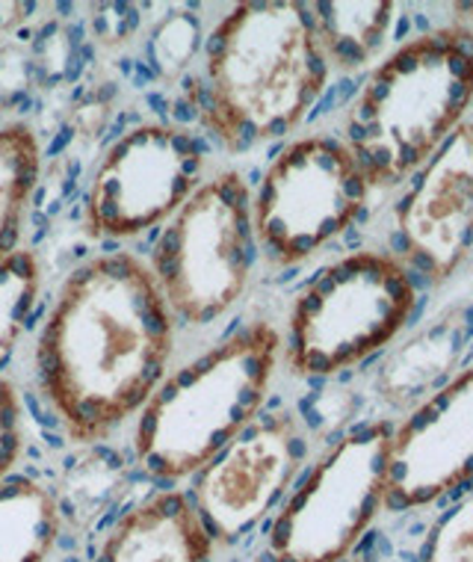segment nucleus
Masks as SVG:
<instances>
[{
	"label": "nucleus",
	"instance_id": "obj_1",
	"mask_svg": "<svg viewBox=\"0 0 473 562\" xmlns=\"http://www.w3.org/2000/svg\"><path fill=\"white\" fill-rule=\"evenodd\" d=\"M174 326L134 252L95 255L68 272L42 321L33 370L71 445H98L139 415L169 373Z\"/></svg>",
	"mask_w": 473,
	"mask_h": 562
},
{
	"label": "nucleus",
	"instance_id": "obj_2",
	"mask_svg": "<svg viewBox=\"0 0 473 562\" xmlns=\"http://www.w3.org/2000/svg\"><path fill=\"white\" fill-rule=\"evenodd\" d=\"M329 71L308 3L251 0L207 33L190 104L225 151L243 155L300 127Z\"/></svg>",
	"mask_w": 473,
	"mask_h": 562
},
{
	"label": "nucleus",
	"instance_id": "obj_3",
	"mask_svg": "<svg viewBox=\"0 0 473 562\" xmlns=\"http://www.w3.org/2000/svg\"><path fill=\"white\" fill-rule=\"evenodd\" d=\"M471 104L473 30H429L370 71L344 116V146L370 190H394L432 160Z\"/></svg>",
	"mask_w": 473,
	"mask_h": 562
},
{
	"label": "nucleus",
	"instance_id": "obj_4",
	"mask_svg": "<svg viewBox=\"0 0 473 562\" xmlns=\"http://www.w3.org/2000/svg\"><path fill=\"white\" fill-rule=\"evenodd\" d=\"M279 361L281 331L258 321L166 373L136 415V462L164 483L193 480L261 415Z\"/></svg>",
	"mask_w": 473,
	"mask_h": 562
},
{
	"label": "nucleus",
	"instance_id": "obj_5",
	"mask_svg": "<svg viewBox=\"0 0 473 562\" xmlns=\"http://www.w3.org/2000/svg\"><path fill=\"white\" fill-rule=\"evenodd\" d=\"M415 308L417 281L403 258L373 249L344 255L293 296L281 359L293 376H338L387 347Z\"/></svg>",
	"mask_w": 473,
	"mask_h": 562
},
{
	"label": "nucleus",
	"instance_id": "obj_6",
	"mask_svg": "<svg viewBox=\"0 0 473 562\" xmlns=\"http://www.w3.org/2000/svg\"><path fill=\"white\" fill-rule=\"evenodd\" d=\"M251 190L237 169L204 178L164 225L148 270L174 323L207 326L234 308L258 261Z\"/></svg>",
	"mask_w": 473,
	"mask_h": 562
},
{
	"label": "nucleus",
	"instance_id": "obj_7",
	"mask_svg": "<svg viewBox=\"0 0 473 562\" xmlns=\"http://www.w3.org/2000/svg\"><path fill=\"white\" fill-rule=\"evenodd\" d=\"M387 420L349 429L296 480L267 530L261 562H344L387 501Z\"/></svg>",
	"mask_w": 473,
	"mask_h": 562
},
{
	"label": "nucleus",
	"instance_id": "obj_8",
	"mask_svg": "<svg viewBox=\"0 0 473 562\" xmlns=\"http://www.w3.org/2000/svg\"><path fill=\"white\" fill-rule=\"evenodd\" d=\"M370 184L344 139L302 136L272 157L251 195L258 252L270 267H296L352 228Z\"/></svg>",
	"mask_w": 473,
	"mask_h": 562
},
{
	"label": "nucleus",
	"instance_id": "obj_9",
	"mask_svg": "<svg viewBox=\"0 0 473 562\" xmlns=\"http://www.w3.org/2000/svg\"><path fill=\"white\" fill-rule=\"evenodd\" d=\"M202 139L181 125L145 122L106 148L89 178L80 228L89 240H131L164 228L202 184Z\"/></svg>",
	"mask_w": 473,
	"mask_h": 562
},
{
	"label": "nucleus",
	"instance_id": "obj_10",
	"mask_svg": "<svg viewBox=\"0 0 473 562\" xmlns=\"http://www.w3.org/2000/svg\"><path fill=\"white\" fill-rule=\"evenodd\" d=\"M308 462V436L296 417L261 412L193 476L190 501L216 548L243 542L272 515Z\"/></svg>",
	"mask_w": 473,
	"mask_h": 562
},
{
	"label": "nucleus",
	"instance_id": "obj_11",
	"mask_svg": "<svg viewBox=\"0 0 473 562\" xmlns=\"http://www.w3.org/2000/svg\"><path fill=\"white\" fill-rule=\"evenodd\" d=\"M468 480H473V364L417 403L391 432L385 509H420Z\"/></svg>",
	"mask_w": 473,
	"mask_h": 562
},
{
	"label": "nucleus",
	"instance_id": "obj_12",
	"mask_svg": "<svg viewBox=\"0 0 473 562\" xmlns=\"http://www.w3.org/2000/svg\"><path fill=\"white\" fill-rule=\"evenodd\" d=\"M408 263L441 284L473 255V119H464L396 204Z\"/></svg>",
	"mask_w": 473,
	"mask_h": 562
},
{
	"label": "nucleus",
	"instance_id": "obj_13",
	"mask_svg": "<svg viewBox=\"0 0 473 562\" xmlns=\"http://www.w3.org/2000/svg\"><path fill=\"white\" fill-rule=\"evenodd\" d=\"M207 527L181 488L157 492L127 509L101 539L92 562H213Z\"/></svg>",
	"mask_w": 473,
	"mask_h": 562
},
{
	"label": "nucleus",
	"instance_id": "obj_14",
	"mask_svg": "<svg viewBox=\"0 0 473 562\" xmlns=\"http://www.w3.org/2000/svg\"><path fill=\"white\" fill-rule=\"evenodd\" d=\"M471 335L473 321L468 308L447 311L444 317L424 326L379 368V397L391 408H415L424 403L432 391L455 376L453 368L462 361Z\"/></svg>",
	"mask_w": 473,
	"mask_h": 562
},
{
	"label": "nucleus",
	"instance_id": "obj_15",
	"mask_svg": "<svg viewBox=\"0 0 473 562\" xmlns=\"http://www.w3.org/2000/svg\"><path fill=\"white\" fill-rule=\"evenodd\" d=\"M63 533L54 492L36 476L0 480V562H48Z\"/></svg>",
	"mask_w": 473,
	"mask_h": 562
},
{
	"label": "nucleus",
	"instance_id": "obj_16",
	"mask_svg": "<svg viewBox=\"0 0 473 562\" xmlns=\"http://www.w3.org/2000/svg\"><path fill=\"white\" fill-rule=\"evenodd\" d=\"M308 12L329 66L340 68V71H356V68L368 66L391 36L396 3H387V0H370V3L319 0V3H308Z\"/></svg>",
	"mask_w": 473,
	"mask_h": 562
},
{
	"label": "nucleus",
	"instance_id": "obj_17",
	"mask_svg": "<svg viewBox=\"0 0 473 562\" xmlns=\"http://www.w3.org/2000/svg\"><path fill=\"white\" fill-rule=\"evenodd\" d=\"M42 178V146L27 122L0 127V261L21 243L30 202Z\"/></svg>",
	"mask_w": 473,
	"mask_h": 562
},
{
	"label": "nucleus",
	"instance_id": "obj_18",
	"mask_svg": "<svg viewBox=\"0 0 473 562\" xmlns=\"http://www.w3.org/2000/svg\"><path fill=\"white\" fill-rule=\"evenodd\" d=\"M42 296V261L33 249L19 246L0 261V368L36 317Z\"/></svg>",
	"mask_w": 473,
	"mask_h": 562
},
{
	"label": "nucleus",
	"instance_id": "obj_19",
	"mask_svg": "<svg viewBox=\"0 0 473 562\" xmlns=\"http://www.w3.org/2000/svg\"><path fill=\"white\" fill-rule=\"evenodd\" d=\"M420 562H473V495L435 524L420 548Z\"/></svg>",
	"mask_w": 473,
	"mask_h": 562
},
{
	"label": "nucleus",
	"instance_id": "obj_20",
	"mask_svg": "<svg viewBox=\"0 0 473 562\" xmlns=\"http://www.w3.org/2000/svg\"><path fill=\"white\" fill-rule=\"evenodd\" d=\"M24 403L15 382L0 376V480L15 474L21 453H24Z\"/></svg>",
	"mask_w": 473,
	"mask_h": 562
}]
</instances>
